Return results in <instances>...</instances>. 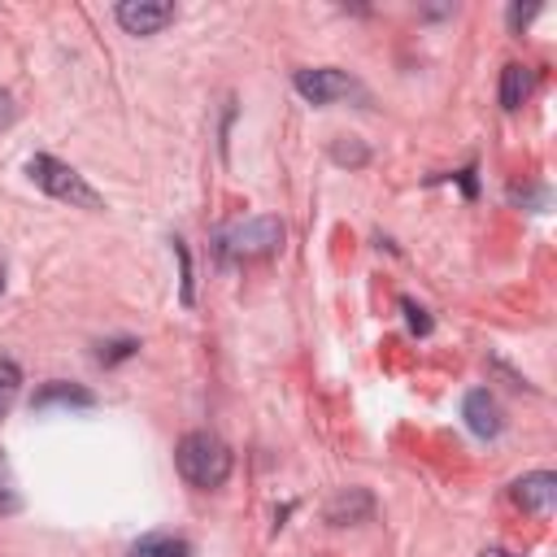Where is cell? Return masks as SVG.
Wrapping results in <instances>:
<instances>
[{"mask_svg": "<svg viewBox=\"0 0 557 557\" xmlns=\"http://www.w3.org/2000/svg\"><path fill=\"white\" fill-rule=\"evenodd\" d=\"M174 461L191 487H222L231 474V448L209 431H187L174 448Z\"/></svg>", "mask_w": 557, "mask_h": 557, "instance_id": "6da1fadb", "label": "cell"}, {"mask_svg": "<svg viewBox=\"0 0 557 557\" xmlns=\"http://www.w3.org/2000/svg\"><path fill=\"white\" fill-rule=\"evenodd\" d=\"M26 174H30L35 187H44L52 200H65V205H74V209H104L100 191H96L74 165H65V161H57V157H48V152H35V157L26 161Z\"/></svg>", "mask_w": 557, "mask_h": 557, "instance_id": "7a4b0ae2", "label": "cell"}, {"mask_svg": "<svg viewBox=\"0 0 557 557\" xmlns=\"http://www.w3.org/2000/svg\"><path fill=\"white\" fill-rule=\"evenodd\" d=\"M222 252L226 257H265L283 244V222L278 218H248V222H235L218 235Z\"/></svg>", "mask_w": 557, "mask_h": 557, "instance_id": "3957f363", "label": "cell"}, {"mask_svg": "<svg viewBox=\"0 0 557 557\" xmlns=\"http://www.w3.org/2000/svg\"><path fill=\"white\" fill-rule=\"evenodd\" d=\"M113 17L131 35H157L174 22V4H165V0H126V4L113 9Z\"/></svg>", "mask_w": 557, "mask_h": 557, "instance_id": "277c9868", "label": "cell"}, {"mask_svg": "<svg viewBox=\"0 0 557 557\" xmlns=\"http://www.w3.org/2000/svg\"><path fill=\"white\" fill-rule=\"evenodd\" d=\"M292 83H296V91H300L309 104H331V100H339V96L352 91V78L339 74V70H296Z\"/></svg>", "mask_w": 557, "mask_h": 557, "instance_id": "5b68a950", "label": "cell"}, {"mask_svg": "<svg viewBox=\"0 0 557 557\" xmlns=\"http://www.w3.org/2000/svg\"><path fill=\"white\" fill-rule=\"evenodd\" d=\"M513 500H518L522 509H531V513H548L553 500H557V474L535 470V474L518 479V483H513Z\"/></svg>", "mask_w": 557, "mask_h": 557, "instance_id": "8992f818", "label": "cell"}, {"mask_svg": "<svg viewBox=\"0 0 557 557\" xmlns=\"http://www.w3.org/2000/svg\"><path fill=\"white\" fill-rule=\"evenodd\" d=\"M461 413H466V426H470L474 435H496V431L505 426V418H500V405H496V396H492V392H483V387L466 396Z\"/></svg>", "mask_w": 557, "mask_h": 557, "instance_id": "52a82bcc", "label": "cell"}, {"mask_svg": "<svg viewBox=\"0 0 557 557\" xmlns=\"http://www.w3.org/2000/svg\"><path fill=\"white\" fill-rule=\"evenodd\" d=\"M30 405H35V409H52V405H61V409H91L96 396H91L87 387H78V383H61V379H57V383H44Z\"/></svg>", "mask_w": 557, "mask_h": 557, "instance_id": "ba28073f", "label": "cell"}, {"mask_svg": "<svg viewBox=\"0 0 557 557\" xmlns=\"http://www.w3.org/2000/svg\"><path fill=\"white\" fill-rule=\"evenodd\" d=\"M370 509H374L370 492H361V487H348V492H339V496L326 505V518H331L335 527H348V522H361V518H370Z\"/></svg>", "mask_w": 557, "mask_h": 557, "instance_id": "9c48e42d", "label": "cell"}, {"mask_svg": "<svg viewBox=\"0 0 557 557\" xmlns=\"http://www.w3.org/2000/svg\"><path fill=\"white\" fill-rule=\"evenodd\" d=\"M531 87H535V70H527V65H505L500 70V104L505 109H518L527 96H531Z\"/></svg>", "mask_w": 557, "mask_h": 557, "instance_id": "30bf717a", "label": "cell"}, {"mask_svg": "<svg viewBox=\"0 0 557 557\" xmlns=\"http://www.w3.org/2000/svg\"><path fill=\"white\" fill-rule=\"evenodd\" d=\"M126 557H191V548L178 535H144V540L131 544Z\"/></svg>", "mask_w": 557, "mask_h": 557, "instance_id": "8fae6325", "label": "cell"}, {"mask_svg": "<svg viewBox=\"0 0 557 557\" xmlns=\"http://www.w3.org/2000/svg\"><path fill=\"white\" fill-rule=\"evenodd\" d=\"M17 387H22V370L13 361H0V418L9 413V405L17 400Z\"/></svg>", "mask_w": 557, "mask_h": 557, "instance_id": "7c38bea8", "label": "cell"}, {"mask_svg": "<svg viewBox=\"0 0 557 557\" xmlns=\"http://www.w3.org/2000/svg\"><path fill=\"white\" fill-rule=\"evenodd\" d=\"M17 505H22V496H17L13 474H9V466H4V457H0V518H4V513H17Z\"/></svg>", "mask_w": 557, "mask_h": 557, "instance_id": "4fadbf2b", "label": "cell"}, {"mask_svg": "<svg viewBox=\"0 0 557 557\" xmlns=\"http://www.w3.org/2000/svg\"><path fill=\"white\" fill-rule=\"evenodd\" d=\"M135 348H139L135 339H117V344H109V352H100V361H104V366H113V361H122V357H131Z\"/></svg>", "mask_w": 557, "mask_h": 557, "instance_id": "5bb4252c", "label": "cell"}, {"mask_svg": "<svg viewBox=\"0 0 557 557\" xmlns=\"http://www.w3.org/2000/svg\"><path fill=\"white\" fill-rule=\"evenodd\" d=\"M174 252H178V261H183V305H191V261H187V248L174 239Z\"/></svg>", "mask_w": 557, "mask_h": 557, "instance_id": "9a60e30c", "label": "cell"}, {"mask_svg": "<svg viewBox=\"0 0 557 557\" xmlns=\"http://www.w3.org/2000/svg\"><path fill=\"white\" fill-rule=\"evenodd\" d=\"M405 313H409V326H413L418 335H426V331H431V318H426L418 305H409V300H405Z\"/></svg>", "mask_w": 557, "mask_h": 557, "instance_id": "2e32d148", "label": "cell"}, {"mask_svg": "<svg viewBox=\"0 0 557 557\" xmlns=\"http://www.w3.org/2000/svg\"><path fill=\"white\" fill-rule=\"evenodd\" d=\"M535 13H540L535 4H527V9H522V4H513V9H509V26H513V30H522V22H531Z\"/></svg>", "mask_w": 557, "mask_h": 557, "instance_id": "e0dca14e", "label": "cell"}, {"mask_svg": "<svg viewBox=\"0 0 557 557\" xmlns=\"http://www.w3.org/2000/svg\"><path fill=\"white\" fill-rule=\"evenodd\" d=\"M335 161H352V165H361V161H366V148H344V144H335Z\"/></svg>", "mask_w": 557, "mask_h": 557, "instance_id": "ac0fdd59", "label": "cell"}, {"mask_svg": "<svg viewBox=\"0 0 557 557\" xmlns=\"http://www.w3.org/2000/svg\"><path fill=\"white\" fill-rule=\"evenodd\" d=\"M13 122V96L0 87V126H9Z\"/></svg>", "mask_w": 557, "mask_h": 557, "instance_id": "d6986e66", "label": "cell"}, {"mask_svg": "<svg viewBox=\"0 0 557 557\" xmlns=\"http://www.w3.org/2000/svg\"><path fill=\"white\" fill-rule=\"evenodd\" d=\"M479 557H509V553H500V548H487V553H479Z\"/></svg>", "mask_w": 557, "mask_h": 557, "instance_id": "ffe728a7", "label": "cell"}, {"mask_svg": "<svg viewBox=\"0 0 557 557\" xmlns=\"http://www.w3.org/2000/svg\"><path fill=\"white\" fill-rule=\"evenodd\" d=\"M0 292H4V265H0Z\"/></svg>", "mask_w": 557, "mask_h": 557, "instance_id": "44dd1931", "label": "cell"}]
</instances>
